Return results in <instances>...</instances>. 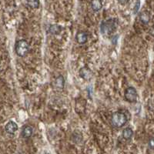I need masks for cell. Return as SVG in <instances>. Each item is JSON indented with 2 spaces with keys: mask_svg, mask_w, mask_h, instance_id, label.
I'll return each mask as SVG.
<instances>
[{
  "mask_svg": "<svg viewBox=\"0 0 154 154\" xmlns=\"http://www.w3.org/2000/svg\"><path fill=\"white\" fill-rule=\"evenodd\" d=\"M119 21L116 18H110L107 20H104L100 26V30L102 35L109 36L116 32L118 27Z\"/></svg>",
  "mask_w": 154,
  "mask_h": 154,
  "instance_id": "cell-1",
  "label": "cell"
},
{
  "mask_svg": "<svg viewBox=\"0 0 154 154\" xmlns=\"http://www.w3.org/2000/svg\"><path fill=\"white\" fill-rule=\"evenodd\" d=\"M128 117L126 113L120 111L113 112L111 117V124L115 128H122L127 123Z\"/></svg>",
  "mask_w": 154,
  "mask_h": 154,
  "instance_id": "cell-2",
  "label": "cell"
},
{
  "mask_svg": "<svg viewBox=\"0 0 154 154\" xmlns=\"http://www.w3.org/2000/svg\"><path fill=\"white\" fill-rule=\"evenodd\" d=\"M15 51L18 56L24 57L26 56L29 52V45L28 42L24 39H20L17 41L15 45Z\"/></svg>",
  "mask_w": 154,
  "mask_h": 154,
  "instance_id": "cell-3",
  "label": "cell"
},
{
  "mask_svg": "<svg viewBox=\"0 0 154 154\" xmlns=\"http://www.w3.org/2000/svg\"><path fill=\"white\" fill-rule=\"evenodd\" d=\"M124 98L126 101L130 103H137V98H138V93H137V89L134 87L130 86L127 89H126L124 93Z\"/></svg>",
  "mask_w": 154,
  "mask_h": 154,
  "instance_id": "cell-4",
  "label": "cell"
},
{
  "mask_svg": "<svg viewBox=\"0 0 154 154\" xmlns=\"http://www.w3.org/2000/svg\"><path fill=\"white\" fill-rule=\"evenodd\" d=\"M65 78L62 75H58L55 79V80L53 82V83H52L53 87L56 89H63V88L65 87Z\"/></svg>",
  "mask_w": 154,
  "mask_h": 154,
  "instance_id": "cell-5",
  "label": "cell"
},
{
  "mask_svg": "<svg viewBox=\"0 0 154 154\" xmlns=\"http://www.w3.org/2000/svg\"><path fill=\"white\" fill-rule=\"evenodd\" d=\"M88 37H89V35H88L87 32L84 31H79L75 35V40L80 45H83V44L87 42Z\"/></svg>",
  "mask_w": 154,
  "mask_h": 154,
  "instance_id": "cell-6",
  "label": "cell"
},
{
  "mask_svg": "<svg viewBox=\"0 0 154 154\" xmlns=\"http://www.w3.org/2000/svg\"><path fill=\"white\" fill-rule=\"evenodd\" d=\"M79 76L85 80H89L93 76V72H92L91 69L88 67H82V69H79Z\"/></svg>",
  "mask_w": 154,
  "mask_h": 154,
  "instance_id": "cell-7",
  "label": "cell"
},
{
  "mask_svg": "<svg viewBox=\"0 0 154 154\" xmlns=\"http://www.w3.org/2000/svg\"><path fill=\"white\" fill-rule=\"evenodd\" d=\"M5 130L9 134H14L18 130V125L14 121H9L5 125Z\"/></svg>",
  "mask_w": 154,
  "mask_h": 154,
  "instance_id": "cell-8",
  "label": "cell"
},
{
  "mask_svg": "<svg viewBox=\"0 0 154 154\" xmlns=\"http://www.w3.org/2000/svg\"><path fill=\"white\" fill-rule=\"evenodd\" d=\"M139 19L140 21L144 25H147L150 21V14L148 11H143L139 13Z\"/></svg>",
  "mask_w": 154,
  "mask_h": 154,
  "instance_id": "cell-9",
  "label": "cell"
},
{
  "mask_svg": "<svg viewBox=\"0 0 154 154\" xmlns=\"http://www.w3.org/2000/svg\"><path fill=\"white\" fill-rule=\"evenodd\" d=\"M33 134V128L31 126H24L21 130V136L25 139H28Z\"/></svg>",
  "mask_w": 154,
  "mask_h": 154,
  "instance_id": "cell-10",
  "label": "cell"
},
{
  "mask_svg": "<svg viewBox=\"0 0 154 154\" xmlns=\"http://www.w3.org/2000/svg\"><path fill=\"white\" fill-rule=\"evenodd\" d=\"M90 5L94 12H99L103 8V2L102 0H91Z\"/></svg>",
  "mask_w": 154,
  "mask_h": 154,
  "instance_id": "cell-11",
  "label": "cell"
},
{
  "mask_svg": "<svg viewBox=\"0 0 154 154\" xmlns=\"http://www.w3.org/2000/svg\"><path fill=\"white\" fill-rule=\"evenodd\" d=\"M62 29H62V27L60 26V25L54 24L51 25L50 26H49L48 32H49L50 34H52V35H59V34L61 32Z\"/></svg>",
  "mask_w": 154,
  "mask_h": 154,
  "instance_id": "cell-12",
  "label": "cell"
},
{
  "mask_svg": "<svg viewBox=\"0 0 154 154\" xmlns=\"http://www.w3.org/2000/svg\"><path fill=\"white\" fill-rule=\"evenodd\" d=\"M122 135H123V137L125 140H130L133 136V130H132V128L126 127L123 130Z\"/></svg>",
  "mask_w": 154,
  "mask_h": 154,
  "instance_id": "cell-13",
  "label": "cell"
},
{
  "mask_svg": "<svg viewBox=\"0 0 154 154\" xmlns=\"http://www.w3.org/2000/svg\"><path fill=\"white\" fill-rule=\"evenodd\" d=\"M27 5L32 9H37L39 6V0H26Z\"/></svg>",
  "mask_w": 154,
  "mask_h": 154,
  "instance_id": "cell-14",
  "label": "cell"
},
{
  "mask_svg": "<svg viewBox=\"0 0 154 154\" xmlns=\"http://www.w3.org/2000/svg\"><path fill=\"white\" fill-rule=\"evenodd\" d=\"M140 0H137V2H136V4H135L134 9H133V13H134V14H137V12H138L139 9H140Z\"/></svg>",
  "mask_w": 154,
  "mask_h": 154,
  "instance_id": "cell-15",
  "label": "cell"
},
{
  "mask_svg": "<svg viewBox=\"0 0 154 154\" xmlns=\"http://www.w3.org/2000/svg\"><path fill=\"white\" fill-rule=\"evenodd\" d=\"M149 146L151 149H153L154 148V143H153V138L151 137L150 140L149 141Z\"/></svg>",
  "mask_w": 154,
  "mask_h": 154,
  "instance_id": "cell-16",
  "label": "cell"
},
{
  "mask_svg": "<svg viewBox=\"0 0 154 154\" xmlns=\"http://www.w3.org/2000/svg\"><path fill=\"white\" fill-rule=\"evenodd\" d=\"M129 1H130V0H118L119 3L120 4V5H126V4L129 2Z\"/></svg>",
  "mask_w": 154,
  "mask_h": 154,
  "instance_id": "cell-17",
  "label": "cell"
},
{
  "mask_svg": "<svg viewBox=\"0 0 154 154\" xmlns=\"http://www.w3.org/2000/svg\"><path fill=\"white\" fill-rule=\"evenodd\" d=\"M118 37H119V35H115V36H113L112 38V43L114 44V45H116V42H117V39H118Z\"/></svg>",
  "mask_w": 154,
  "mask_h": 154,
  "instance_id": "cell-18",
  "label": "cell"
}]
</instances>
